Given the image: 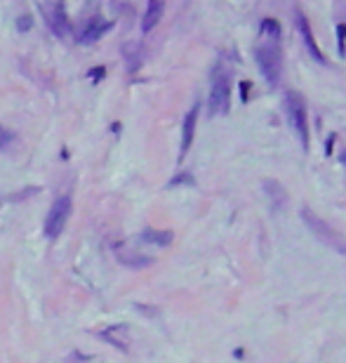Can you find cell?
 <instances>
[{
  "instance_id": "1",
  "label": "cell",
  "mask_w": 346,
  "mask_h": 363,
  "mask_svg": "<svg viewBox=\"0 0 346 363\" xmlns=\"http://www.w3.org/2000/svg\"><path fill=\"white\" fill-rule=\"evenodd\" d=\"M261 43L255 50V57H257L259 71L266 78L268 85H278L280 83V73H283V52H280V43H278V36H268V33H261Z\"/></svg>"
},
{
  "instance_id": "2",
  "label": "cell",
  "mask_w": 346,
  "mask_h": 363,
  "mask_svg": "<svg viewBox=\"0 0 346 363\" xmlns=\"http://www.w3.org/2000/svg\"><path fill=\"white\" fill-rule=\"evenodd\" d=\"M231 109V76L222 64L212 73V88H210V113L226 116Z\"/></svg>"
},
{
  "instance_id": "3",
  "label": "cell",
  "mask_w": 346,
  "mask_h": 363,
  "mask_svg": "<svg viewBox=\"0 0 346 363\" xmlns=\"http://www.w3.org/2000/svg\"><path fill=\"white\" fill-rule=\"evenodd\" d=\"M302 217H304V222H306V227L313 231V236L320 238V241L325 245H330L332 250L346 255V236H342L337 229H332L330 224H325V222H323L318 215H313L309 208L302 210Z\"/></svg>"
},
{
  "instance_id": "4",
  "label": "cell",
  "mask_w": 346,
  "mask_h": 363,
  "mask_svg": "<svg viewBox=\"0 0 346 363\" xmlns=\"http://www.w3.org/2000/svg\"><path fill=\"white\" fill-rule=\"evenodd\" d=\"M285 109L292 130L299 135L304 149H309V116H306V104H304L299 92H287L285 94Z\"/></svg>"
},
{
  "instance_id": "5",
  "label": "cell",
  "mask_w": 346,
  "mask_h": 363,
  "mask_svg": "<svg viewBox=\"0 0 346 363\" xmlns=\"http://www.w3.org/2000/svg\"><path fill=\"white\" fill-rule=\"evenodd\" d=\"M71 215V198L62 196V198L54 200V205L50 208V215L45 219V236L47 238H59V234L64 231L66 222Z\"/></svg>"
},
{
  "instance_id": "6",
  "label": "cell",
  "mask_w": 346,
  "mask_h": 363,
  "mask_svg": "<svg viewBox=\"0 0 346 363\" xmlns=\"http://www.w3.org/2000/svg\"><path fill=\"white\" fill-rule=\"evenodd\" d=\"M108 28H111V24H108L106 19L92 17L87 24H85V28L80 31V38H78V40L83 43V45H92V43H97L99 38L106 33Z\"/></svg>"
},
{
  "instance_id": "7",
  "label": "cell",
  "mask_w": 346,
  "mask_h": 363,
  "mask_svg": "<svg viewBox=\"0 0 346 363\" xmlns=\"http://www.w3.org/2000/svg\"><path fill=\"white\" fill-rule=\"evenodd\" d=\"M294 17H297V26H299V31H302L304 43H306V47H309V52L313 55V59H316V62H325V57H323V52L318 50V43H316V38H313V33H311L309 19L304 17V12H302V9H294Z\"/></svg>"
},
{
  "instance_id": "8",
  "label": "cell",
  "mask_w": 346,
  "mask_h": 363,
  "mask_svg": "<svg viewBox=\"0 0 346 363\" xmlns=\"http://www.w3.org/2000/svg\"><path fill=\"white\" fill-rule=\"evenodd\" d=\"M101 340H106L108 345H113L115 349L120 352H127L130 349V333H127V326H113V328H106L99 333Z\"/></svg>"
},
{
  "instance_id": "9",
  "label": "cell",
  "mask_w": 346,
  "mask_h": 363,
  "mask_svg": "<svg viewBox=\"0 0 346 363\" xmlns=\"http://www.w3.org/2000/svg\"><path fill=\"white\" fill-rule=\"evenodd\" d=\"M195 123H198V106H193V109L186 113V118H184V127H181V151H179V161L186 156V151L191 149V144H193Z\"/></svg>"
},
{
  "instance_id": "10",
  "label": "cell",
  "mask_w": 346,
  "mask_h": 363,
  "mask_svg": "<svg viewBox=\"0 0 346 363\" xmlns=\"http://www.w3.org/2000/svg\"><path fill=\"white\" fill-rule=\"evenodd\" d=\"M163 9H165V0H149L146 12H144V21H142V31L149 33L158 26V21L163 19Z\"/></svg>"
},
{
  "instance_id": "11",
  "label": "cell",
  "mask_w": 346,
  "mask_h": 363,
  "mask_svg": "<svg viewBox=\"0 0 346 363\" xmlns=\"http://www.w3.org/2000/svg\"><path fill=\"white\" fill-rule=\"evenodd\" d=\"M264 189H266V193H268V198L273 200V205L278 210L280 208H285V200H287V193H285V189L278 184V182H273V180H266L264 182Z\"/></svg>"
},
{
  "instance_id": "12",
  "label": "cell",
  "mask_w": 346,
  "mask_h": 363,
  "mask_svg": "<svg viewBox=\"0 0 346 363\" xmlns=\"http://www.w3.org/2000/svg\"><path fill=\"white\" fill-rule=\"evenodd\" d=\"M142 238L146 243H156V245H170L172 243V231H153V229H146L142 234Z\"/></svg>"
},
{
  "instance_id": "13",
  "label": "cell",
  "mask_w": 346,
  "mask_h": 363,
  "mask_svg": "<svg viewBox=\"0 0 346 363\" xmlns=\"http://www.w3.org/2000/svg\"><path fill=\"white\" fill-rule=\"evenodd\" d=\"M9 142H12V132L0 125V149H2V146H7Z\"/></svg>"
},
{
  "instance_id": "14",
  "label": "cell",
  "mask_w": 346,
  "mask_h": 363,
  "mask_svg": "<svg viewBox=\"0 0 346 363\" xmlns=\"http://www.w3.org/2000/svg\"><path fill=\"white\" fill-rule=\"evenodd\" d=\"M337 33H339V52H344V40H346V26L339 24L337 26Z\"/></svg>"
},
{
  "instance_id": "15",
  "label": "cell",
  "mask_w": 346,
  "mask_h": 363,
  "mask_svg": "<svg viewBox=\"0 0 346 363\" xmlns=\"http://www.w3.org/2000/svg\"><path fill=\"white\" fill-rule=\"evenodd\" d=\"M89 76H92V78H104V66H99V69H92V71H89Z\"/></svg>"
},
{
  "instance_id": "16",
  "label": "cell",
  "mask_w": 346,
  "mask_h": 363,
  "mask_svg": "<svg viewBox=\"0 0 346 363\" xmlns=\"http://www.w3.org/2000/svg\"><path fill=\"white\" fill-rule=\"evenodd\" d=\"M181 182H191V175H181V177H174L172 184H181Z\"/></svg>"
}]
</instances>
